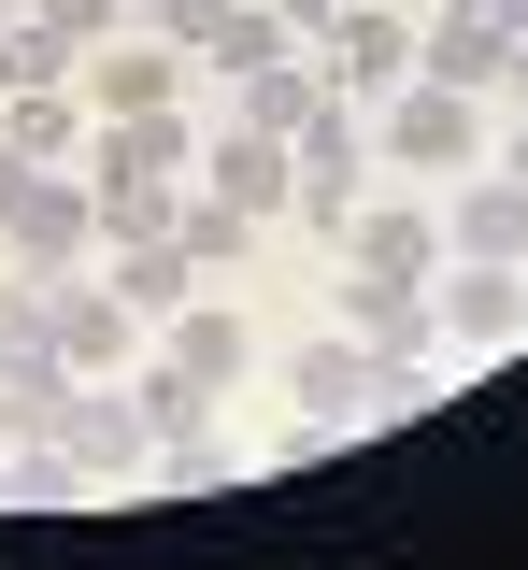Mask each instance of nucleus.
I'll list each match as a JSON object with an SVG mask.
<instances>
[{"label": "nucleus", "mask_w": 528, "mask_h": 570, "mask_svg": "<svg viewBox=\"0 0 528 570\" xmlns=\"http://www.w3.org/2000/svg\"><path fill=\"white\" fill-rule=\"evenodd\" d=\"M0 228H14V257H29V272H72L86 243H100V186H43V171H29Z\"/></svg>", "instance_id": "obj_1"}, {"label": "nucleus", "mask_w": 528, "mask_h": 570, "mask_svg": "<svg viewBox=\"0 0 528 570\" xmlns=\"http://www.w3.org/2000/svg\"><path fill=\"white\" fill-rule=\"evenodd\" d=\"M314 58H329V86H343V100H385V86L414 71V29H400L385 0H343V29H329Z\"/></svg>", "instance_id": "obj_2"}, {"label": "nucleus", "mask_w": 528, "mask_h": 570, "mask_svg": "<svg viewBox=\"0 0 528 570\" xmlns=\"http://www.w3.org/2000/svg\"><path fill=\"white\" fill-rule=\"evenodd\" d=\"M471 142H486L471 86H414V100L385 115V157H400V171H471Z\"/></svg>", "instance_id": "obj_3"}, {"label": "nucleus", "mask_w": 528, "mask_h": 570, "mask_svg": "<svg viewBox=\"0 0 528 570\" xmlns=\"http://www.w3.org/2000/svg\"><path fill=\"white\" fill-rule=\"evenodd\" d=\"M286 400H301L314 428L385 414V356H358V343H301V356H286Z\"/></svg>", "instance_id": "obj_4"}, {"label": "nucleus", "mask_w": 528, "mask_h": 570, "mask_svg": "<svg viewBox=\"0 0 528 570\" xmlns=\"http://www.w3.org/2000/svg\"><path fill=\"white\" fill-rule=\"evenodd\" d=\"M58 414H72V356L0 343V442H58Z\"/></svg>", "instance_id": "obj_5"}, {"label": "nucleus", "mask_w": 528, "mask_h": 570, "mask_svg": "<svg viewBox=\"0 0 528 570\" xmlns=\"http://www.w3.org/2000/svg\"><path fill=\"white\" fill-rule=\"evenodd\" d=\"M58 442H72V471H100V485H129L144 471V400H100V385H72V414H58Z\"/></svg>", "instance_id": "obj_6"}, {"label": "nucleus", "mask_w": 528, "mask_h": 570, "mask_svg": "<svg viewBox=\"0 0 528 570\" xmlns=\"http://www.w3.org/2000/svg\"><path fill=\"white\" fill-rule=\"evenodd\" d=\"M201 171H215V200L243 214V228H257V214H286V186H301L272 129H228V142H201Z\"/></svg>", "instance_id": "obj_7"}, {"label": "nucleus", "mask_w": 528, "mask_h": 570, "mask_svg": "<svg viewBox=\"0 0 528 570\" xmlns=\"http://www.w3.org/2000/svg\"><path fill=\"white\" fill-rule=\"evenodd\" d=\"M429 314H443L457 343H515V328H528V272H515V257H471V272L429 299Z\"/></svg>", "instance_id": "obj_8"}, {"label": "nucleus", "mask_w": 528, "mask_h": 570, "mask_svg": "<svg viewBox=\"0 0 528 570\" xmlns=\"http://www.w3.org/2000/svg\"><path fill=\"white\" fill-rule=\"evenodd\" d=\"M329 100H314V71L301 58H272V71H228V129H272V142H301Z\"/></svg>", "instance_id": "obj_9"}, {"label": "nucleus", "mask_w": 528, "mask_h": 570, "mask_svg": "<svg viewBox=\"0 0 528 570\" xmlns=\"http://www.w3.org/2000/svg\"><path fill=\"white\" fill-rule=\"evenodd\" d=\"M414 71H429V86H500V71H515V29H500V14H443V29L414 43Z\"/></svg>", "instance_id": "obj_10"}, {"label": "nucleus", "mask_w": 528, "mask_h": 570, "mask_svg": "<svg viewBox=\"0 0 528 570\" xmlns=\"http://www.w3.org/2000/svg\"><path fill=\"white\" fill-rule=\"evenodd\" d=\"M343 243H358V272H372V285H429V257H443V228H429V214H372V200H358Z\"/></svg>", "instance_id": "obj_11"}, {"label": "nucleus", "mask_w": 528, "mask_h": 570, "mask_svg": "<svg viewBox=\"0 0 528 570\" xmlns=\"http://www.w3.org/2000/svg\"><path fill=\"white\" fill-rule=\"evenodd\" d=\"M58 356L72 371H129V299L115 285H58Z\"/></svg>", "instance_id": "obj_12"}, {"label": "nucleus", "mask_w": 528, "mask_h": 570, "mask_svg": "<svg viewBox=\"0 0 528 570\" xmlns=\"http://www.w3.org/2000/svg\"><path fill=\"white\" fill-rule=\"evenodd\" d=\"M172 371L215 400L228 371H243V314H228V299H186V314H172Z\"/></svg>", "instance_id": "obj_13"}, {"label": "nucleus", "mask_w": 528, "mask_h": 570, "mask_svg": "<svg viewBox=\"0 0 528 570\" xmlns=\"http://www.w3.org/2000/svg\"><path fill=\"white\" fill-rule=\"evenodd\" d=\"M201 142L172 129V115H100V171H144V186H172Z\"/></svg>", "instance_id": "obj_14"}, {"label": "nucleus", "mask_w": 528, "mask_h": 570, "mask_svg": "<svg viewBox=\"0 0 528 570\" xmlns=\"http://www.w3.org/2000/svg\"><path fill=\"white\" fill-rule=\"evenodd\" d=\"M457 243L471 257H528V186L500 171V186H457Z\"/></svg>", "instance_id": "obj_15"}, {"label": "nucleus", "mask_w": 528, "mask_h": 570, "mask_svg": "<svg viewBox=\"0 0 528 570\" xmlns=\"http://www.w3.org/2000/svg\"><path fill=\"white\" fill-rule=\"evenodd\" d=\"M72 100H58V86H14V115H0V142H14V157H29V171H43V157H72Z\"/></svg>", "instance_id": "obj_16"}, {"label": "nucleus", "mask_w": 528, "mask_h": 570, "mask_svg": "<svg viewBox=\"0 0 528 570\" xmlns=\"http://www.w3.org/2000/svg\"><path fill=\"white\" fill-rule=\"evenodd\" d=\"M0 499H14V513H72V499H86V471H72V442H29V456L0 471Z\"/></svg>", "instance_id": "obj_17"}, {"label": "nucleus", "mask_w": 528, "mask_h": 570, "mask_svg": "<svg viewBox=\"0 0 528 570\" xmlns=\"http://www.w3.org/2000/svg\"><path fill=\"white\" fill-rule=\"evenodd\" d=\"M172 186H144V171H100V228H115V243H172Z\"/></svg>", "instance_id": "obj_18"}, {"label": "nucleus", "mask_w": 528, "mask_h": 570, "mask_svg": "<svg viewBox=\"0 0 528 570\" xmlns=\"http://www.w3.org/2000/svg\"><path fill=\"white\" fill-rule=\"evenodd\" d=\"M115 299L129 314H186V257L172 243H115Z\"/></svg>", "instance_id": "obj_19"}, {"label": "nucleus", "mask_w": 528, "mask_h": 570, "mask_svg": "<svg viewBox=\"0 0 528 570\" xmlns=\"http://www.w3.org/2000/svg\"><path fill=\"white\" fill-rule=\"evenodd\" d=\"M286 43H301V29H286L272 0H243V14H228L215 43H201V58H228V71H272V58H286Z\"/></svg>", "instance_id": "obj_20"}, {"label": "nucleus", "mask_w": 528, "mask_h": 570, "mask_svg": "<svg viewBox=\"0 0 528 570\" xmlns=\"http://www.w3.org/2000/svg\"><path fill=\"white\" fill-rule=\"evenodd\" d=\"M172 257H186V272H215V257H243V214H228L215 186H201V200L172 214Z\"/></svg>", "instance_id": "obj_21"}, {"label": "nucleus", "mask_w": 528, "mask_h": 570, "mask_svg": "<svg viewBox=\"0 0 528 570\" xmlns=\"http://www.w3.org/2000/svg\"><path fill=\"white\" fill-rule=\"evenodd\" d=\"M100 115H172V58H100Z\"/></svg>", "instance_id": "obj_22"}, {"label": "nucleus", "mask_w": 528, "mask_h": 570, "mask_svg": "<svg viewBox=\"0 0 528 570\" xmlns=\"http://www.w3.org/2000/svg\"><path fill=\"white\" fill-rule=\"evenodd\" d=\"M58 71H72V43H58L43 14H29V29H0V86H58Z\"/></svg>", "instance_id": "obj_23"}, {"label": "nucleus", "mask_w": 528, "mask_h": 570, "mask_svg": "<svg viewBox=\"0 0 528 570\" xmlns=\"http://www.w3.org/2000/svg\"><path fill=\"white\" fill-rule=\"evenodd\" d=\"M129 400H144V428H157V442H172V428H201V414H215V400H201V385H186L172 356H157V371H144V385H129Z\"/></svg>", "instance_id": "obj_24"}, {"label": "nucleus", "mask_w": 528, "mask_h": 570, "mask_svg": "<svg viewBox=\"0 0 528 570\" xmlns=\"http://www.w3.org/2000/svg\"><path fill=\"white\" fill-rule=\"evenodd\" d=\"M157 485H186V499H201V485H228V442H215V428H172V456H157Z\"/></svg>", "instance_id": "obj_25"}, {"label": "nucleus", "mask_w": 528, "mask_h": 570, "mask_svg": "<svg viewBox=\"0 0 528 570\" xmlns=\"http://www.w3.org/2000/svg\"><path fill=\"white\" fill-rule=\"evenodd\" d=\"M228 14H243V0H157V43H172V58H201Z\"/></svg>", "instance_id": "obj_26"}, {"label": "nucleus", "mask_w": 528, "mask_h": 570, "mask_svg": "<svg viewBox=\"0 0 528 570\" xmlns=\"http://www.w3.org/2000/svg\"><path fill=\"white\" fill-rule=\"evenodd\" d=\"M43 29H58V43H100V29H115V0H43Z\"/></svg>", "instance_id": "obj_27"}, {"label": "nucleus", "mask_w": 528, "mask_h": 570, "mask_svg": "<svg viewBox=\"0 0 528 570\" xmlns=\"http://www.w3.org/2000/svg\"><path fill=\"white\" fill-rule=\"evenodd\" d=\"M272 14H286V29H314V43L343 29V0H272Z\"/></svg>", "instance_id": "obj_28"}, {"label": "nucleus", "mask_w": 528, "mask_h": 570, "mask_svg": "<svg viewBox=\"0 0 528 570\" xmlns=\"http://www.w3.org/2000/svg\"><path fill=\"white\" fill-rule=\"evenodd\" d=\"M14 186H29V157H14V142H0V214H14Z\"/></svg>", "instance_id": "obj_29"}, {"label": "nucleus", "mask_w": 528, "mask_h": 570, "mask_svg": "<svg viewBox=\"0 0 528 570\" xmlns=\"http://www.w3.org/2000/svg\"><path fill=\"white\" fill-rule=\"evenodd\" d=\"M500 29H515V43H528V0H500Z\"/></svg>", "instance_id": "obj_30"}, {"label": "nucleus", "mask_w": 528, "mask_h": 570, "mask_svg": "<svg viewBox=\"0 0 528 570\" xmlns=\"http://www.w3.org/2000/svg\"><path fill=\"white\" fill-rule=\"evenodd\" d=\"M500 171H515V186H528V129H515V157H500Z\"/></svg>", "instance_id": "obj_31"}, {"label": "nucleus", "mask_w": 528, "mask_h": 570, "mask_svg": "<svg viewBox=\"0 0 528 570\" xmlns=\"http://www.w3.org/2000/svg\"><path fill=\"white\" fill-rule=\"evenodd\" d=\"M443 14H500V0H443Z\"/></svg>", "instance_id": "obj_32"}, {"label": "nucleus", "mask_w": 528, "mask_h": 570, "mask_svg": "<svg viewBox=\"0 0 528 570\" xmlns=\"http://www.w3.org/2000/svg\"><path fill=\"white\" fill-rule=\"evenodd\" d=\"M515 100H528V43H515Z\"/></svg>", "instance_id": "obj_33"}]
</instances>
